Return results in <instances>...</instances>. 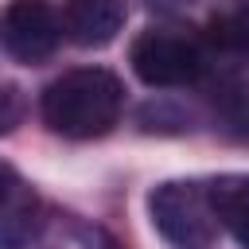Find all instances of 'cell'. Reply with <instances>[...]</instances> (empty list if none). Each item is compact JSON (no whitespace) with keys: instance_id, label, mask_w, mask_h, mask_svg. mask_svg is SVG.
I'll return each mask as SVG.
<instances>
[{"instance_id":"obj_3","label":"cell","mask_w":249,"mask_h":249,"mask_svg":"<svg viewBox=\"0 0 249 249\" xmlns=\"http://www.w3.org/2000/svg\"><path fill=\"white\" fill-rule=\"evenodd\" d=\"M148 218L171 249H210L218 218L210 191L195 179H167L148 195Z\"/></svg>"},{"instance_id":"obj_5","label":"cell","mask_w":249,"mask_h":249,"mask_svg":"<svg viewBox=\"0 0 249 249\" xmlns=\"http://www.w3.org/2000/svg\"><path fill=\"white\" fill-rule=\"evenodd\" d=\"M39 230V198L23 175L0 160V249H27Z\"/></svg>"},{"instance_id":"obj_8","label":"cell","mask_w":249,"mask_h":249,"mask_svg":"<svg viewBox=\"0 0 249 249\" xmlns=\"http://www.w3.org/2000/svg\"><path fill=\"white\" fill-rule=\"evenodd\" d=\"M23 109H27L23 89H19V86H12V82H0V136H4V132H12V128L23 121Z\"/></svg>"},{"instance_id":"obj_2","label":"cell","mask_w":249,"mask_h":249,"mask_svg":"<svg viewBox=\"0 0 249 249\" xmlns=\"http://www.w3.org/2000/svg\"><path fill=\"white\" fill-rule=\"evenodd\" d=\"M128 62L144 86L156 89H175V86H195L206 78V43L198 35H187L183 27H148L132 39Z\"/></svg>"},{"instance_id":"obj_4","label":"cell","mask_w":249,"mask_h":249,"mask_svg":"<svg viewBox=\"0 0 249 249\" xmlns=\"http://www.w3.org/2000/svg\"><path fill=\"white\" fill-rule=\"evenodd\" d=\"M0 43L16 62L39 66L62 43V16L51 0H12L0 16Z\"/></svg>"},{"instance_id":"obj_7","label":"cell","mask_w":249,"mask_h":249,"mask_svg":"<svg viewBox=\"0 0 249 249\" xmlns=\"http://www.w3.org/2000/svg\"><path fill=\"white\" fill-rule=\"evenodd\" d=\"M206 191L218 226H226L249 249V175H218L214 183H206Z\"/></svg>"},{"instance_id":"obj_1","label":"cell","mask_w":249,"mask_h":249,"mask_svg":"<svg viewBox=\"0 0 249 249\" xmlns=\"http://www.w3.org/2000/svg\"><path fill=\"white\" fill-rule=\"evenodd\" d=\"M121 109H124V82L105 66L66 70L39 97L43 124L54 136H66V140L105 136L121 121Z\"/></svg>"},{"instance_id":"obj_6","label":"cell","mask_w":249,"mask_h":249,"mask_svg":"<svg viewBox=\"0 0 249 249\" xmlns=\"http://www.w3.org/2000/svg\"><path fill=\"white\" fill-rule=\"evenodd\" d=\"M62 31L78 47H109L124 27V0H66Z\"/></svg>"}]
</instances>
